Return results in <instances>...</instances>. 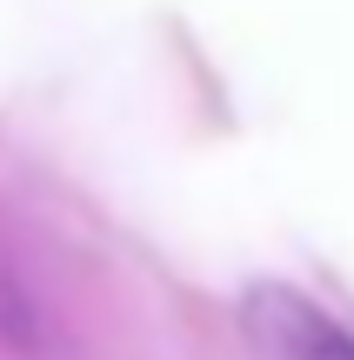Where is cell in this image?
<instances>
[{
  "instance_id": "obj_1",
  "label": "cell",
  "mask_w": 354,
  "mask_h": 360,
  "mask_svg": "<svg viewBox=\"0 0 354 360\" xmlns=\"http://www.w3.org/2000/svg\"><path fill=\"white\" fill-rule=\"evenodd\" d=\"M241 327L267 360H354V327L294 287H254L241 300Z\"/></svg>"
}]
</instances>
